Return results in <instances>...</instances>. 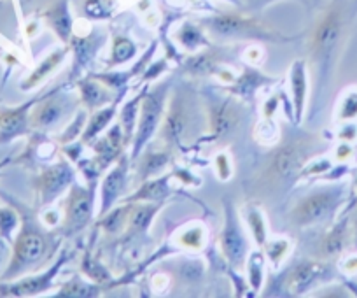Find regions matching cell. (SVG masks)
Listing matches in <instances>:
<instances>
[{
	"instance_id": "d6a6232c",
	"label": "cell",
	"mask_w": 357,
	"mask_h": 298,
	"mask_svg": "<svg viewBox=\"0 0 357 298\" xmlns=\"http://www.w3.org/2000/svg\"><path fill=\"white\" fill-rule=\"evenodd\" d=\"M350 153H352V147H350V146H342V147H340L338 156H340V158H345V156L350 155Z\"/></svg>"
},
{
	"instance_id": "8992f818",
	"label": "cell",
	"mask_w": 357,
	"mask_h": 298,
	"mask_svg": "<svg viewBox=\"0 0 357 298\" xmlns=\"http://www.w3.org/2000/svg\"><path fill=\"white\" fill-rule=\"evenodd\" d=\"M221 244L229 262L236 267L242 265L243 256H245V241H243L242 234H240L238 225H236L235 219L231 218V211H229V209L228 219H226V227L221 235Z\"/></svg>"
},
{
	"instance_id": "7a4b0ae2",
	"label": "cell",
	"mask_w": 357,
	"mask_h": 298,
	"mask_svg": "<svg viewBox=\"0 0 357 298\" xmlns=\"http://www.w3.org/2000/svg\"><path fill=\"white\" fill-rule=\"evenodd\" d=\"M340 195H342L340 190H324L308 195L303 200L298 202L294 211L291 212V221L300 227L322 221L335 211L336 204L340 202Z\"/></svg>"
},
{
	"instance_id": "836d02e7",
	"label": "cell",
	"mask_w": 357,
	"mask_h": 298,
	"mask_svg": "<svg viewBox=\"0 0 357 298\" xmlns=\"http://www.w3.org/2000/svg\"><path fill=\"white\" fill-rule=\"evenodd\" d=\"M354 242L357 246V218H356V225H354Z\"/></svg>"
},
{
	"instance_id": "d4e9b609",
	"label": "cell",
	"mask_w": 357,
	"mask_h": 298,
	"mask_svg": "<svg viewBox=\"0 0 357 298\" xmlns=\"http://www.w3.org/2000/svg\"><path fill=\"white\" fill-rule=\"evenodd\" d=\"M135 53V46L132 44V40L128 39H118L114 46V61H125L128 60L132 54Z\"/></svg>"
},
{
	"instance_id": "6da1fadb",
	"label": "cell",
	"mask_w": 357,
	"mask_h": 298,
	"mask_svg": "<svg viewBox=\"0 0 357 298\" xmlns=\"http://www.w3.org/2000/svg\"><path fill=\"white\" fill-rule=\"evenodd\" d=\"M312 151H314L312 137H301V139H294L284 144L268 162L266 169L261 176L263 186L277 188L291 183L300 174L301 167L305 165Z\"/></svg>"
},
{
	"instance_id": "cb8c5ba5",
	"label": "cell",
	"mask_w": 357,
	"mask_h": 298,
	"mask_svg": "<svg viewBox=\"0 0 357 298\" xmlns=\"http://www.w3.org/2000/svg\"><path fill=\"white\" fill-rule=\"evenodd\" d=\"M178 39H181V43L188 47H197L198 44L202 43L200 32H198L193 25H184L181 33H178Z\"/></svg>"
},
{
	"instance_id": "1f68e13d",
	"label": "cell",
	"mask_w": 357,
	"mask_h": 298,
	"mask_svg": "<svg viewBox=\"0 0 357 298\" xmlns=\"http://www.w3.org/2000/svg\"><path fill=\"white\" fill-rule=\"evenodd\" d=\"M350 263H347L345 269L349 270V272H357V256H354V258L349 260Z\"/></svg>"
},
{
	"instance_id": "9a60e30c",
	"label": "cell",
	"mask_w": 357,
	"mask_h": 298,
	"mask_svg": "<svg viewBox=\"0 0 357 298\" xmlns=\"http://www.w3.org/2000/svg\"><path fill=\"white\" fill-rule=\"evenodd\" d=\"M186 125H188L186 111H184L181 105H174V109H172L170 116H168L167 119V125H165V133H168L170 139H181Z\"/></svg>"
},
{
	"instance_id": "ffe728a7",
	"label": "cell",
	"mask_w": 357,
	"mask_h": 298,
	"mask_svg": "<svg viewBox=\"0 0 357 298\" xmlns=\"http://www.w3.org/2000/svg\"><path fill=\"white\" fill-rule=\"evenodd\" d=\"M293 91H294V97H296V109H298V114L301 112V107H303V97H305V91H307V84H305V76H303V67L301 64H296L293 70Z\"/></svg>"
},
{
	"instance_id": "e575fe53",
	"label": "cell",
	"mask_w": 357,
	"mask_h": 298,
	"mask_svg": "<svg viewBox=\"0 0 357 298\" xmlns=\"http://www.w3.org/2000/svg\"><path fill=\"white\" fill-rule=\"evenodd\" d=\"M231 2H236V0H231Z\"/></svg>"
},
{
	"instance_id": "7402d4cb",
	"label": "cell",
	"mask_w": 357,
	"mask_h": 298,
	"mask_svg": "<svg viewBox=\"0 0 357 298\" xmlns=\"http://www.w3.org/2000/svg\"><path fill=\"white\" fill-rule=\"evenodd\" d=\"M114 0H88L86 2V13L93 18H105L111 15Z\"/></svg>"
},
{
	"instance_id": "2e32d148",
	"label": "cell",
	"mask_w": 357,
	"mask_h": 298,
	"mask_svg": "<svg viewBox=\"0 0 357 298\" xmlns=\"http://www.w3.org/2000/svg\"><path fill=\"white\" fill-rule=\"evenodd\" d=\"M123 165L118 167L114 172H111V176L105 179L104 183V207L107 209L109 205L114 202V198L121 193L123 188Z\"/></svg>"
},
{
	"instance_id": "44dd1931",
	"label": "cell",
	"mask_w": 357,
	"mask_h": 298,
	"mask_svg": "<svg viewBox=\"0 0 357 298\" xmlns=\"http://www.w3.org/2000/svg\"><path fill=\"white\" fill-rule=\"evenodd\" d=\"M214 54H198V57L191 58V60L188 61V68H190L193 74H207V72L214 70Z\"/></svg>"
},
{
	"instance_id": "9c48e42d",
	"label": "cell",
	"mask_w": 357,
	"mask_h": 298,
	"mask_svg": "<svg viewBox=\"0 0 357 298\" xmlns=\"http://www.w3.org/2000/svg\"><path fill=\"white\" fill-rule=\"evenodd\" d=\"M89 212H91V202H89L88 193L84 190L72 191L67 209V227H70L72 230L84 227L89 218Z\"/></svg>"
},
{
	"instance_id": "ba28073f",
	"label": "cell",
	"mask_w": 357,
	"mask_h": 298,
	"mask_svg": "<svg viewBox=\"0 0 357 298\" xmlns=\"http://www.w3.org/2000/svg\"><path fill=\"white\" fill-rule=\"evenodd\" d=\"M26 109L29 105H22L18 109L4 111L0 114V144L9 142L26 128Z\"/></svg>"
},
{
	"instance_id": "603a6c76",
	"label": "cell",
	"mask_w": 357,
	"mask_h": 298,
	"mask_svg": "<svg viewBox=\"0 0 357 298\" xmlns=\"http://www.w3.org/2000/svg\"><path fill=\"white\" fill-rule=\"evenodd\" d=\"M16 223H18V218L11 209H0V235L9 239L11 232L15 230Z\"/></svg>"
},
{
	"instance_id": "ac0fdd59",
	"label": "cell",
	"mask_w": 357,
	"mask_h": 298,
	"mask_svg": "<svg viewBox=\"0 0 357 298\" xmlns=\"http://www.w3.org/2000/svg\"><path fill=\"white\" fill-rule=\"evenodd\" d=\"M345 237H347V232H345V221H343L342 225H338V227H336L335 230L324 239L322 248H324L326 255L328 256L338 255V253L343 249V246H345Z\"/></svg>"
},
{
	"instance_id": "5bb4252c",
	"label": "cell",
	"mask_w": 357,
	"mask_h": 298,
	"mask_svg": "<svg viewBox=\"0 0 357 298\" xmlns=\"http://www.w3.org/2000/svg\"><path fill=\"white\" fill-rule=\"evenodd\" d=\"M61 57H63V53H53V54H51V57H47L46 60H44L43 64H40L39 67H37L36 70H33L32 74H30L29 80H26L25 83L22 84L23 90H30V88L37 87V84H39L40 81L46 80V76H50L51 70H53V68L56 67L58 64H60Z\"/></svg>"
},
{
	"instance_id": "277c9868",
	"label": "cell",
	"mask_w": 357,
	"mask_h": 298,
	"mask_svg": "<svg viewBox=\"0 0 357 298\" xmlns=\"http://www.w3.org/2000/svg\"><path fill=\"white\" fill-rule=\"evenodd\" d=\"M44 251H46V241L37 232L23 230L15 242V255H13L11 265L6 270L4 279H11L25 267L36 263L44 255Z\"/></svg>"
},
{
	"instance_id": "83f0119b",
	"label": "cell",
	"mask_w": 357,
	"mask_h": 298,
	"mask_svg": "<svg viewBox=\"0 0 357 298\" xmlns=\"http://www.w3.org/2000/svg\"><path fill=\"white\" fill-rule=\"evenodd\" d=\"M88 87V94H84V98L88 104H95V102H100V91H98V88L95 87V84H86Z\"/></svg>"
},
{
	"instance_id": "30bf717a",
	"label": "cell",
	"mask_w": 357,
	"mask_h": 298,
	"mask_svg": "<svg viewBox=\"0 0 357 298\" xmlns=\"http://www.w3.org/2000/svg\"><path fill=\"white\" fill-rule=\"evenodd\" d=\"M238 109L231 104V102H225L219 105L214 111V118H212V126H214V133L218 137H225L233 132L236 125H238Z\"/></svg>"
},
{
	"instance_id": "52a82bcc",
	"label": "cell",
	"mask_w": 357,
	"mask_h": 298,
	"mask_svg": "<svg viewBox=\"0 0 357 298\" xmlns=\"http://www.w3.org/2000/svg\"><path fill=\"white\" fill-rule=\"evenodd\" d=\"M70 169L67 165H56L47 169L46 172L40 176L39 181V188H40V195H43L44 202H50L63 190L65 186L70 181Z\"/></svg>"
},
{
	"instance_id": "e0dca14e",
	"label": "cell",
	"mask_w": 357,
	"mask_h": 298,
	"mask_svg": "<svg viewBox=\"0 0 357 298\" xmlns=\"http://www.w3.org/2000/svg\"><path fill=\"white\" fill-rule=\"evenodd\" d=\"M60 112H61V107L58 102L54 100L46 102V104L40 105V107L36 111V114H33V125L36 126L53 125V123L60 118Z\"/></svg>"
},
{
	"instance_id": "484cf974",
	"label": "cell",
	"mask_w": 357,
	"mask_h": 298,
	"mask_svg": "<svg viewBox=\"0 0 357 298\" xmlns=\"http://www.w3.org/2000/svg\"><path fill=\"white\" fill-rule=\"evenodd\" d=\"M249 225L252 227L254 230V235H256L257 242L259 244H263L264 241V227H263V221H261V216L257 214V212H250L249 214Z\"/></svg>"
},
{
	"instance_id": "f546056e",
	"label": "cell",
	"mask_w": 357,
	"mask_h": 298,
	"mask_svg": "<svg viewBox=\"0 0 357 298\" xmlns=\"http://www.w3.org/2000/svg\"><path fill=\"white\" fill-rule=\"evenodd\" d=\"M340 137H343V139L352 140L354 137H357V126L356 125H349L345 130H343L342 133H340Z\"/></svg>"
},
{
	"instance_id": "3957f363",
	"label": "cell",
	"mask_w": 357,
	"mask_h": 298,
	"mask_svg": "<svg viewBox=\"0 0 357 298\" xmlns=\"http://www.w3.org/2000/svg\"><path fill=\"white\" fill-rule=\"evenodd\" d=\"M343 33V15L340 8H331L319 22L312 40V53L319 61H326L331 58L338 46Z\"/></svg>"
},
{
	"instance_id": "4316f807",
	"label": "cell",
	"mask_w": 357,
	"mask_h": 298,
	"mask_svg": "<svg viewBox=\"0 0 357 298\" xmlns=\"http://www.w3.org/2000/svg\"><path fill=\"white\" fill-rule=\"evenodd\" d=\"M111 116H112V111L100 112V114H98L97 118H95L98 123H93V125H91V128L88 130V135H86V139H89V137H93V133L98 132V130H100V126L105 125V121H107V119L111 118Z\"/></svg>"
},
{
	"instance_id": "4fadbf2b",
	"label": "cell",
	"mask_w": 357,
	"mask_h": 298,
	"mask_svg": "<svg viewBox=\"0 0 357 298\" xmlns=\"http://www.w3.org/2000/svg\"><path fill=\"white\" fill-rule=\"evenodd\" d=\"M321 270L322 265H317V263H303V265H300L294 270L293 277H291V290L298 291V293L303 291L319 276Z\"/></svg>"
},
{
	"instance_id": "8fae6325",
	"label": "cell",
	"mask_w": 357,
	"mask_h": 298,
	"mask_svg": "<svg viewBox=\"0 0 357 298\" xmlns=\"http://www.w3.org/2000/svg\"><path fill=\"white\" fill-rule=\"evenodd\" d=\"M158 118H160V100L158 98L149 97L144 104V111H142V119H140L139 125V139H137V149L142 146L144 142L147 140V137L153 133L154 126H156Z\"/></svg>"
},
{
	"instance_id": "5b68a950",
	"label": "cell",
	"mask_w": 357,
	"mask_h": 298,
	"mask_svg": "<svg viewBox=\"0 0 357 298\" xmlns=\"http://www.w3.org/2000/svg\"><path fill=\"white\" fill-rule=\"evenodd\" d=\"M208 27L214 33L222 37H240V39H247V37H266L268 30L261 27L259 23L254 20H245L242 16H215L208 22Z\"/></svg>"
},
{
	"instance_id": "d6986e66",
	"label": "cell",
	"mask_w": 357,
	"mask_h": 298,
	"mask_svg": "<svg viewBox=\"0 0 357 298\" xmlns=\"http://www.w3.org/2000/svg\"><path fill=\"white\" fill-rule=\"evenodd\" d=\"M357 118V90H350L343 95L338 107L340 121H352Z\"/></svg>"
},
{
	"instance_id": "4dcf8cb0",
	"label": "cell",
	"mask_w": 357,
	"mask_h": 298,
	"mask_svg": "<svg viewBox=\"0 0 357 298\" xmlns=\"http://www.w3.org/2000/svg\"><path fill=\"white\" fill-rule=\"evenodd\" d=\"M153 162H154V163H165V156L154 155V156H153ZM146 165H147V167H146V170H144V174H146V176H149V174L153 172V167L149 165V162H147Z\"/></svg>"
},
{
	"instance_id": "f1b7e54d",
	"label": "cell",
	"mask_w": 357,
	"mask_h": 298,
	"mask_svg": "<svg viewBox=\"0 0 357 298\" xmlns=\"http://www.w3.org/2000/svg\"><path fill=\"white\" fill-rule=\"evenodd\" d=\"M151 216V209H140L139 212L135 214V225L137 227H146L147 225V218Z\"/></svg>"
},
{
	"instance_id": "7c38bea8",
	"label": "cell",
	"mask_w": 357,
	"mask_h": 298,
	"mask_svg": "<svg viewBox=\"0 0 357 298\" xmlns=\"http://www.w3.org/2000/svg\"><path fill=\"white\" fill-rule=\"evenodd\" d=\"M46 18L50 22V25L53 27L54 32L61 37L63 40L68 39L70 36V29H72V22H70V15L67 11V4L65 2H60V4L54 6L53 9L46 13Z\"/></svg>"
}]
</instances>
